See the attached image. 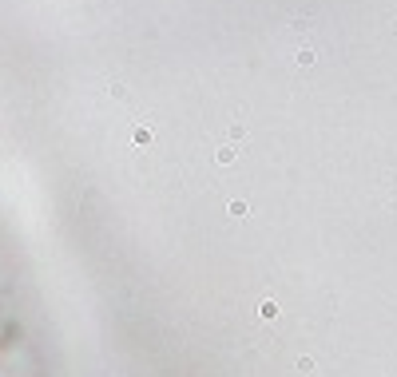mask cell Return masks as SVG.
Returning a JSON list of instances; mask_svg holds the SVG:
<instances>
[{
    "label": "cell",
    "mask_w": 397,
    "mask_h": 377,
    "mask_svg": "<svg viewBox=\"0 0 397 377\" xmlns=\"http://www.w3.org/2000/svg\"><path fill=\"white\" fill-rule=\"evenodd\" d=\"M135 143L147 147V143H151V127H135Z\"/></svg>",
    "instance_id": "3"
},
{
    "label": "cell",
    "mask_w": 397,
    "mask_h": 377,
    "mask_svg": "<svg viewBox=\"0 0 397 377\" xmlns=\"http://www.w3.org/2000/svg\"><path fill=\"white\" fill-rule=\"evenodd\" d=\"M242 135H246V131H242V123H230V139H234V143H242Z\"/></svg>",
    "instance_id": "4"
},
{
    "label": "cell",
    "mask_w": 397,
    "mask_h": 377,
    "mask_svg": "<svg viewBox=\"0 0 397 377\" xmlns=\"http://www.w3.org/2000/svg\"><path fill=\"white\" fill-rule=\"evenodd\" d=\"M294 60H298V64H314V60H318V48H314V44H298V48H294Z\"/></svg>",
    "instance_id": "1"
},
{
    "label": "cell",
    "mask_w": 397,
    "mask_h": 377,
    "mask_svg": "<svg viewBox=\"0 0 397 377\" xmlns=\"http://www.w3.org/2000/svg\"><path fill=\"white\" fill-rule=\"evenodd\" d=\"M219 163H223V167L234 163V143H223V147H219Z\"/></svg>",
    "instance_id": "2"
}]
</instances>
